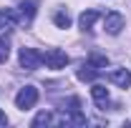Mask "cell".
I'll return each mask as SVG.
<instances>
[{"instance_id":"5bb4252c","label":"cell","mask_w":131,"mask_h":128,"mask_svg":"<svg viewBox=\"0 0 131 128\" xmlns=\"http://www.w3.org/2000/svg\"><path fill=\"white\" fill-rule=\"evenodd\" d=\"M5 123H8V116H5V113L0 111V126H5Z\"/></svg>"},{"instance_id":"9c48e42d","label":"cell","mask_w":131,"mask_h":128,"mask_svg":"<svg viewBox=\"0 0 131 128\" xmlns=\"http://www.w3.org/2000/svg\"><path fill=\"white\" fill-rule=\"evenodd\" d=\"M98 18H101L98 10H86V13H81V28H83V30H91Z\"/></svg>"},{"instance_id":"7a4b0ae2","label":"cell","mask_w":131,"mask_h":128,"mask_svg":"<svg viewBox=\"0 0 131 128\" xmlns=\"http://www.w3.org/2000/svg\"><path fill=\"white\" fill-rule=\"evenodd\" d=\"M35 103H38V88H35V85L20 88V93L15 96V106L18 108H20V111H30Z\"/></svg>"},{"instance_id":"6da1fadb","label":"cell","mask_w":131,"mask_h":128,"mask_svg":"<svg viewBox=\"0 0 131 128\" xmlns=\"http://www.w3.org/2000/svg\"><path fill=\"white\" fill-rule=\"evenodd\" d=\"M106 65H108V58H106V55H91V58L81 65L78 78H81V80H93L98 73L106 68Z\"/></svg>"},{"instance_id":"4fadbf2b","label":"cell","mask_w":131,"mask_h":128,"mask_svg":"<svg viewBox=\"0 0 131 128\" xmlns=\"http://www.w3.org/2000/svg\"><path fill=\"white\" fill-rule=\"evenodd\" d=\"M53 20H56L58 28H68V25H71V15H68V13H56Z\"/></svg>"},{"instance_id":"7c38bea8","label":"cell","mask_w":131,"mask_h":128,"mask_svg":"<svg viewBox=\"0 0 131 128\" xmlns=\"http://www.w3.org/2000/svg\"><path fill=\"white\" fill-rule=\"evenodd\" d=\"M50 121H53V116H50L48 111H43V113H38V116H35V121H33V126H48Z\"/></svg>"},{"instance_id":"ba28073f","label":"cell","mask_w":131,"mask_h":128,"mask_svg":"<svg viewBox=\"0 0 131 128\" xmlns=\"http://www.w3.org/2000/svg\"><path fill=\"white\" fill-rule=\"evenodd\" d=\"M20 3V15L25 20H33L35 18V10H38V3L35 0H18Z\"/></svg>"},{"instance_id":"8fae6325","label":"cell","mask_w":131,"mask_h":128,"mask_svg":"<svg viewBox=\"0 0 131 128\" xmlns=\"http://www.w3.org/2000/svg\"><path fill=\"white\" fill-rule=\"evenodd\" d=\"M8 55H10V43H8V38H0V63H5Z\"/></svg>"},{"instance_id":"5b68a950","label":"cell","mask_w":131,"mask_h":128,"mask_svg":"<svg viewBox=\"0 0 131 128\" xmlns=\"http://www.w3.org/2000/svg\"><path fill=\"white\" fill-rule=\"evenodd\" d=\"M18 20H20V13H15L13 8H3L0 10V30H15Z\"/></svg>"},{"instance_id":"277c9868","label":"cell","mask_w":131,"mask_h":128,"mask_svg":"<svg viewBox=\"0 0 131 128\" xmlns=\"http://www.w3.org/2000/svg\"><path fill=\"white\" fill-rule=\"evenodd\" d=\"M43 63L48 65V68H53V70H61V68L68 65V55L61 48H50V50L43 53Z\"/></svg>"},{"instance_id":"8992f818","label":"cell","mask_w":131,"mask_h":128,"mask_svg":"<svg viewBox=\"0 0 131 128\" xmlns=\"http://www.w3.org/2000/svg\"><path fill=\"white\" fill-rule=\"evenodd\" d=\"M124 25H126V20H124L121 13H108V15L103 18V28H106V33H111V35H118Z\"/></svg>"},{"instance_id":"30bf717a","label":"cell","mask_w":131,"mask_h":128,"mask_svg":"<svg viewBox=\"0 0 131 128\" xmlns=\"http://www.w3.org/2000/svg\"><path fill=\"white\" fill-rule=\"evenodd\" d=\"M91 96H93V100H96L98 106H106V100H108V88L96 83V85L91 88Z\"/></svg>"},{"instance_id":"52a82bcc","label":"cell","mask_w":131,"mask_h":128,"mask_svg":"<svg viewBox=\"0 0 131 128\" xmlns=\"http://www.w3.org/2000/svg\"><path fill=\"white\" fill-rule=\"evenodd\" d=\"M108 80H111L114 85H118V88H129L131 85V73L126 68H116V70L108 73Z\"/></svg>"},{"instance_id":"3957f363","label":"cell","mask_w":131,"mask_h":128,"mask_svg":"<svg viewBox=\"0 0 131 128\" xmlns=\"http://www.w3.org/2000/svg\"><path fill=\"white\" fill-rule=\"evenodd\" d=\"M20 65L25 70H38L43 65V53L35 48H20Z\"/></svg>"}]
</instances>
